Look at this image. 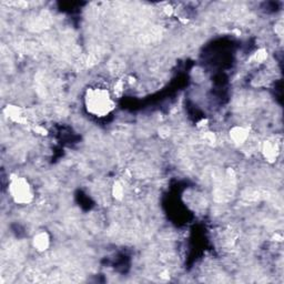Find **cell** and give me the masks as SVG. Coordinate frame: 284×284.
Here are the masks:
<instances>
[{"label": "cell", "mask_w": 284, "mask_h": 284, "mask_svg": "<svg viewBox=\"0 0 284 284\" xmlns=\"http://www.w3.org/2000/svg\"><path fill=\"white\" fill-rule=\"evenodd\" d=\"M33 245L38 252H45L50 246V235L46 231H40L33 238Z\"/></svg>", "instance_id": "obj_5"}, {"label": "cell", "mask_w": 284, "mask_h": 284, "mask_svg": "<svg viewBox=\"0 0 284 284\" xmlns=\"http://www.w3.org/2000/svg\"><path fill=\"white\" fill-rule=\"evenodd\" d=\"M112 196H114L117 200H122L125 197V187L120 183V182H116L112 186Z\"/></svg>", "instance_id": "obj_7"}, {"label": "cell", "mask_w": 284, "mask_h": 284, "mask_svg": "<svg viewBox=\"0 0 284 284\" xmlns=\"http://www.w3.org/2000/svg\"><path fill=\"white\" fill-rule=\"evenodd\" d=\"M8 194L14 202L19 206H28L35 199L34 189L30 182L21 175H13L10 178Z\"/></svg>", "instance_id": "obj_2"}, {"label": "cell", "mask_w": 284, "mask_h": 284, "mask_svg": "<svg viewBox=\"0 0 284 284\" xmlns=\"http://www.w3.org/2000/svg\"><path fill=\"white\" fill-rule=\"evenodd\" d=\"M262 154L267 162L274 163L278 158V154H280L278 142L273 140V139H267L262 144Z\"/></svg>", "instance_id": "obj_3"}, {"label": "cell", "mask_w": 284, "mask_h": 284, "mask_svg": "<svg viewBox=\"0 0 284 284\" xmlns=\"http://www.w3.org/2000/svg\"><path fill=\"white\" fill-rule=\"evenodd\" d=\"M231 141L237 146H242L250 137V129L244 126H234L229 131Z\"/></svg>", "instance_id": "obj_4"}, {"label": "cell", "mask_w": 284, "mask_h": 284, "mask_svg": "<svg viewBox=\"0 0 284 284\" xmlns=\"http://www.w3.org/2000/svg\"><path fill=\"white\" fill-rule=\"evenodd\" d=\"M84 107L96 118L108 117L116 108L110 91L103 87H90L84 93Z\"/></svg>", "instance_id": "obj_1"}, {"label": "cell", "mask_w": 284, "mask_h": 284, "mask_svg": "<svg viewBox=\"0 0 284 284\" xmlns=\"http://www.w3.org/2000/svg\"><path fill=\"white\" fill-rule=\"evenodd\" d=\"M267 58V51L265 49H259L255 52V60L258 62H263Z\"/></svg>", "instance_id": "obj_8"}, {"label": "cell", "mask_w": 284, "mask_h": 284, "mask_svg": "<svg viewBox=\"0 0 284 284\" xmlns=\"http://www.w3.org/2000/svg\"><path fill=\"white\" fill-rule=\"evenodd\" d=\"M5 112H6V115L8 116V118L10 119L14 120V121H17V122H21L24 120V114H23V110L18 107L16 106H8L6 109H5Z\"/></svg>", "instance_id": "obj_6"}]
</instances>
